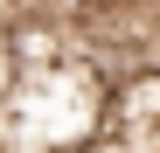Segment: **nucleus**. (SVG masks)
Returning <instances> with one entry per match:
<instances>
[{
    "instance_id": "obj_1",
    "label": "nucleus",
    "mask_w": 160,
    "mask_h": 153,
    "mask_svg": "<svg viewBox=\"0 0 160 153\" xmlns=\"http://www.w3.org/2000/svg\"><path fill=\"white\" fill-rule=\"evenodd\" d=\"M112 118V84L84 56L14 70L0 91V146L7 153H84Z\"/></svg>"
}]
</instances>
